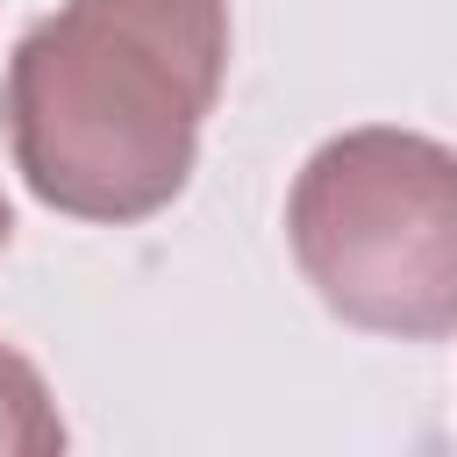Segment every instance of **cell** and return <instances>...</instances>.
Here are the masks:
<instances>
[{
  "label": "cell",
  "mask_w": 457,
  "mask_h": 457,
  "mask_svg": "<svg viewBox=\"0 0 457 457\" xmlns=\"http://www.w3.org/2000/svg\"><path fill=\"white\" fill-rule=\"evenodd\" d=\"M221 71V0H64L7 57L14 171L57 214L143 221L186 193Z\"/></svg>",
  "instance_id": "1"
},
{
  "label": "cell",
  "mask_w": 457,
  "mask_h": 457,
  "mask_svg": "<svg viewBox=\"0 0 457 457\" xmlns=\"http://www.w3.org/2000/svg\"><path fill=\"white\" fill-rule=\"evenodd\" d=\"M286 236L328 314L371 336H457V150L407 129L328 136L286 200Z\"/></svg>",
  "instance_id": "2"
},
{
  "label": "cell",
  "mask_w": 457,
  "mask_h": 457,
  "mask_svg": "<svg viewBox=\"0 0 457 457\" xmlns=\"http://www.w3.org/2000/svg\"><path fill=\"white\" fill-rule=\"evenodd\" d=\"M64 450V421L50 407L43 371L0 343V457H57Z\"/></svg>",
  "instance_id": "3"
}]
</instances>
